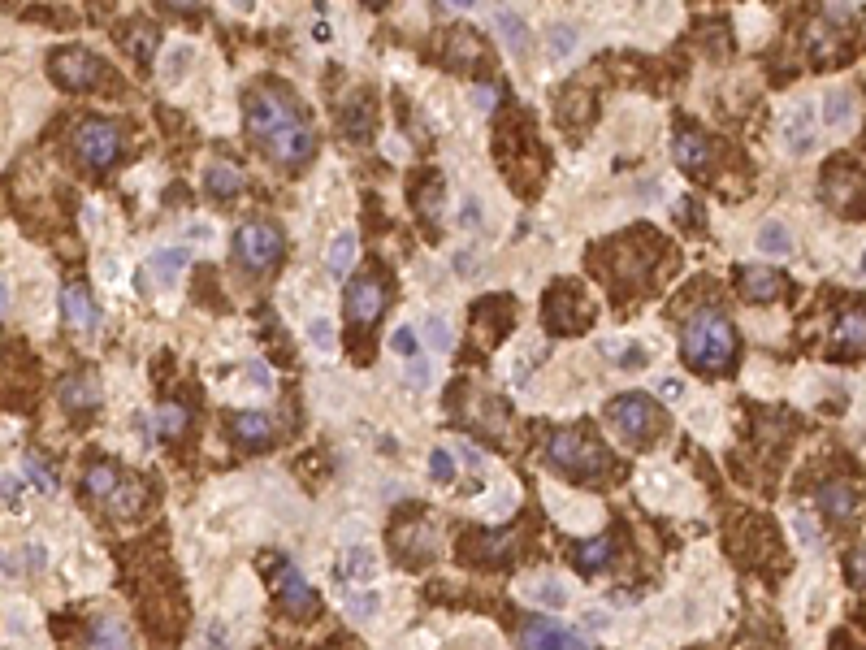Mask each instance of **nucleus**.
Segmentation results:
<instances>
[{"instance_id": "obj_4", "label": "nucleus", "mask_w": 866, "mask_h": 650, "mask_svg": "<svg viewBox=\"0 0 866 650\" xmlns=\"http://www.w3.org/2000/svg\"><path fill=\"white\" fill-rule=\"evenodd\" d=\"M282 252H286V239L273 221H243L239 234H234V256L252 273H269L282 260Z\"/></svg>"}, {"instance_id": "obj_53", "label": "nucleus", "mask_w": 866, "mask_h": 650, "mask_svg": "<svg viewBox=\"0 0 866 650\" xmlns=\"http://www.w3.org/2000/svg\"><path fill=\"white\" fill-rule=\"evenodd\" d=\"M22 559H26V564H22V568H31V572H39V568H44V546H35V542H31V546H26V551H22Z\"/></svg>"}, {"instance_id": "obj_41", "label": "nucleus", "mask_w": 866, "mask_h": 650, "mask_svg": "<svg viewBox=\"0 0 866 650\" xmlns=\"http://www.w3.org/2000/svg\"><path fill=\"white\" fill-rule=\"evenodd\" d=\"M429 477L438 481V486H451V481H455V460H451V451H446V447H433V455H429Z\"/></svg>"}, {"instance_id": "obj_5", "label": "nucleus", "mask_w": 866, "mask_h": 650, "mask_svg": "<svg viewBox=\"0 0 866 650\" xmlns=\"http://www.w3.org/2000/svg\"><path fill=\"white\" fill-rule=\"evenodd\" d=\"M607 421L620 429L628 442H637V447L641 442H654V434L663 429V416L654 408V399H646V395H615L607 403Z\"/></svg>"}, {"instance_id": "obj_60", "label": "nucleus", "mask_w": 866, "mask_h": 650, "mask_svg": "<svg viewBox=\"0 0 866 650\" xmlns=\"http://www.w3.org/2000/svg\"><path fill=\"white\" fill-rule=\"evenodd\" d=\"M862 269H866V256H862Z\"/></svg>"}, {"instance_id": "obj_10", "label": "nucleus", "mask_w": 866, "mask_h": 650, "mask_svg": "<svg viewBox=\"0 0 866 650\" xmlns=\"http://www.w3.org/2000/svg\"><path fill=\"white\" fill-rule=\"evenodd\" d=\"M589 317H594V312H589V304L572 291V286H555V291L546 295V325L555 334H581L589 325Z\"/></svg>"}, {"instance_id": "obj_22", "label": "nucleus", "mask_w": 866, "mask_h": 650, "mask_svg": "<svg viewBox=\"0 0 866 650\" xmlns=\"http://www.w3.org/2000/svg\"><path fill=\"white\" fill-rule=\"evenodd\" d=\"M230 438L239 442V447H265L273 438V425H269L265 412H239L230 421Z\"/></svg>"}, {"instance_id": "obj_27", "label": "nucleus", "mask_w": 866, "mask_h": 650, "mask_svg": "<svg viewBox=\"0 0 866 650\" xmlns=\"http://www.w3.org/2000/svg\"><path fill=\"white\" fill-rule=\"evenodd\" d=\"M87 650H130V629L122 620H96L87 637Z\"/></svg>"}, {"instance_id": "obj_42", "label": "nucleus", "mask_w": 866, "mask_h": 650, "mask_svg": "<svg viewBox=\"0 0 866 650\" xmlns=\"http://www.w3.org/2000/svg\"><path fill=\"white\" fill-rule=\"evenodd\" d=\"M602 351H607L611 360H620L624 369H637V364H646V347H641V343H628V347H620V343H602Z\"/></svg>"}, {"instance_id": "obj_55", "label": "nucleus", "mask_w": 866, "mask_h": 650, "mask_svg": "<svg viewBox=\"0 0 866 650\" xmlns=\"http://www.w3.org/2000/svg\"><path fill=\"white\" fill-rule=\"evenodd\" d=\"M464 226H481V204L477 200H464Z\"/></svg>"}, {"instance_id": "obj_8", "label": "nucleus", "mask_w": 866, "mask_h": 650, "mask_svg": "<svg viewBox=\"0 0 866 650\" xmlns=\"http://www.w3.org/2000/svg\"><path fill=\"white\" fill-rule=\"evenodd\" d=\"M823 200H828L832 208H841V213L849 217H862V208H866V174L858 165H849V161H836V165H828V174H823Z\"/></svg>"}, {"instance_id": "obj_24", "label": "nucleus", "mask_w": 866, "mask_h": 650, "mask_svg": "<svg viewBox=\"0 0 866 650\" xmlns=\"http://www.w3.org/2000/svg\"><path fill=\"white\" fill-rule=\"evenodd\" d=\"M784 135H789V152L793 156H802V152H810V143H815V109L810 104H802L789 122H784Z\"/></svg>"}, {"instance_id": "obj_38", "label": "nucleus", "mask_w": 866, "mask_h": 650, "mask_svg": "<svg viewBox=\"0 0 866 650\" xmlns=\"http://www.w3.org/2000/svg\"><path fill=\"white\" fill-rule=\"evenodd\" d=\"M351 260H356V234H338L334 247H330V273H347Z\"/></svg>"}, {"instance_id": "obj_18", "label": "nucleus", "mask_w": 866, "mask_h": 650, "mask_svg": "<svg viewBox=\"0 0 866 650\" xmlns=\"http://www.w3.org/2000/svg\"><path fill=\"white\" fill-rule=\"evenodd\" d=\"M61 308H65V321L74 325V330H83V334H91L100 325V308H96V299H91V291L83 282H70L61 291Z\"/></svg>"}, {"instance_id": "obj_13", "label": "nucleus", "mask_w": 866, "mask_h": 650, "mask_svg": "<svg viewBox=\"0 0 866 650\" xmlns=\"http://www.w3.org/2000/svg\"><path fill=\"white\" fill-rule=\"evenodd\" d=\"M832 347L841 356H866V304H849L832 325Z\"/></svg>"}, {"instance_id": "obj_58", "label": "nucleus", "mask_w": 866, "mask_h": 650, "mask_svg": "<svg viewBox=\"0 0 866 650\" xmlns=\"http://www.w3.org/2000/svg\"><path fill=\"white\" fill-rule=\"evenodd\" d=\"M9 312V286H5V278H0V317Z\"/></svg>"}, {"instance_id": "obj_29", "label": "nucleus", "mask_w": 866, "mask_h": 650, "mask_svg": "<svg viewBox=\"0 0 866 650\" xmlns=\"http://www.w3.org/2000/svg\"><path fill=\"white\" fill-rule=\"evenodd\" d=\"M369 130H373V109H369V100L347 104V113H343V135H347L351 143H364V139H369Z\"/></svg>"}, {"instance_id": "obj_39", "label": "nucleus", "mask_w": 866, "mask_h": 650, "mask_svg": "<svg viewBox=\"0 0 866 650\" xmlns=\"http://www.w3.org/2000/svg\"><path fill=\"white\" fill-rule=\"evenodd\" d=\"M481 57V44L472 31H451V65H464V61H477Z\"/></svg>"}, {"instance_id": "obj_28", "label": "nucleus", "mask_w": 866, "mask_h": 650, "mask_svg": "<svg viewBox=\"0 0 866 650\" xmlns=\"http://www.w3.org/2000/svg\"><path fill=\"white\" fill-rule=\"evenodd\" d=\"M243 191V174L234 165H208V195L217 200H234Z\"/></svg>"}, {"instance_id": "obj_57", "label": "nucleus", "mask_w": 866, "mask_h": 650, "mask_svg": "<svg viewBox=\"0 0 866 650\" xmlns=\"http://www.w3.org/2000/svg\"><path fill=\"white\" fill-rule=\"evenodd\" d=\"M477 104H481V109H490V104H494V91H490V87H477Z\"/></svg>"}, {"instance_id": "obj_50", "label": "nucleus", "mask_w": 866, "mask_h": 650, "mask_svg": "<svg viewBox=\"0 0 866 650\" xmlns=\"http://www.w3.org/2000/svg\"><path fill=\"white\" fill-rule=\"evenodd\" d=\"M0 499H5V503H18V499H22V481H18V477H0Z\"/></svg>"}, {"instance_id": "obj_12", "label": "nucleus", "mask_w": 866, "mask_h": 650, "mask_svg": "<svg viewBox=\"0 0 866 650\" xmlns=\"http://www.w3.org/2000/svg\"><path fill=\"white\" fill-rule=\"evenodd\" d=\"M520 650H589V642L559 620H529L520 629Z\"/></svg>"}, {"instance_id": "obj_59", "label": "nucleus", "mask_w": 866, "mask_h": 650, "mask_svg": "<svg viewBox=\"0 0 866 650\" xmlns=\"http://www.w3.org/2000/svg\"><path fill=\"white\" fill-rule=\"evenodd\" d=\"M464 460H468V468H481V455L472 451V447H464Z\"/></svg>"}, {"instance_id": "obj_48", "label": "nucleus", "mask_w": 866, "mask_h": 650, "mask_svg": "<svg viewBox=\"0 0 866 650\" xmlns=\"http://www.w3.org/2000/svg\"><path fill=\"white\" fill-rule=\"evenodd\" d=\"M390 347H395L403 360H416V330H408V325H399V330L390 334Z\"/></svg>"}, {"instance_id": "obj_3", "label": "nucleus", "mask_w": 866, "mask_h": 650, "mask_svg": "<svg viewBox=\"0 0 866 650\" xmlns=\"http://www.w3.org/2000/svg\"><path fill=\"white\" fill-rule=\"evenodd\" d=\"M546 455H550V464H555L559 473H568L572 481H594V477L607 473V451H602L589 434H581V429H555L546 442Z\"/></svg>"}, {"instance_id": "obj_32", "label": "nucleus", "mask_w": 866, "mask_h": 650, "mask_svg": "<svg viewBox=\"0 0 866 650\" xmlns=\"http://www.w3.org/2000/svg\"><path fill=\"white\" fill-rule=\"evenodd\" d=\"M758 247H763L767 256H789L793 252L789 226H780V221H763V230H758Z\"/></svg>"}, {"instance_id": "obj_21", "label": "nucleus", "mask_w": 866, "mask_h": 650, "mask_svg": "<svg viewBox=\"0 0 866 650\" xmlns=\"http://www.w3.org/2000/svg\"><path fill=\"white\" fill-rule=\"evenodd\" d=\"M182 269H187V252H182V247H165V252H156L148 265H143L139 278L148 286H169V282H178Z\"/></svg>"}, {"instance_id": "obj_30", "label": "nucleus", "mask_w": 866, "mask_h": 650, "mask_svg": "<svg viewBox=\"0 0 866 650\" xmlns=\"http://www.w3.org/2000/svg\"><path fill=\"white\" fill-rule=\"evenodd\" d=\"M823 122H828L832 130H841V126H849L854 122V96L849 91H828V100H823Z\"/></svg>"}, {"instance_id": "obj_26", "label": "nucleus", "mask_w": 866, "mask_h": 650, "mask_svg": "<svg viewBox=\"0 0 866 650\" xmlns=\"http://www.w3.org/2000/svg\"><path fill=\"white\" fill-rule=\"evenodd\" d=\"M611 559H615V538H594L576 546V568L581 572H602L611 568Z\"/></svg>"}, {"instance_id": "obj_9", "label": "nucleus", "mask_w": 866, "mask_h": 650, "mask_svg": "<svg viewBox=\"0 0 866 650\" xmlns=\"http://www.w3.org/2000/svg\"><path fill=\"white\" fill-rule=\"evenodd\" d=\"M78 156L91 165V169H109L117 156H122V130L113 122H104V117H87L83 126H78Z\"/></svg>"}, {"instance_id": "obj_14", "label": "nucleus", "mask_w": 866, "mask_h": 650, "mask_svg": "<svg viewBox=\"0 0 866 650\" xmlns=\"http://www.w3.org/2000/svg\"><path fill=\"white\" fill-rule=\"evenodd\" d=\"M57 399H61V408L74 412V416L100 408V377H96V373H70V377H65V382L57 386Z\"/></svg>"}, {"instance_id": "obj_37", "label": "nucleus", "mask_w": 866, "mask_h": 650, "mask_svg": "<svg viewBox=\"0 0 866 650\" xmlns=\"http://www.w3.org/2000/svg\"><path fill=\"white\" fill-rule=\"evenodd\" d=\"M425 178V187L416 191V208H421V217H433L438 221V208H442V182H438V174H421Z\"/></svg>"}, {"instance_id": "obj_56", "label": "nucleus", "mask_w": 866, "mask_h": 650, "mask_svg": "<svg viewBox=\"0 0 866 650\" xmlns=\"http://www.w3.org/2000/svg\"><path fill=\"white\" fill-rule=\"evenodd\" d=\"M412 382H416V386H421V382H429V369H425V364H421V360H416V364H412Z\"/></svg>"}, {"instance_id": "obj_25", "label": "nucleus", "mask_w": 866, "mask_h": 650, "mask_svg": "<svg viewBox=\"0 0 866 650\" xmlns=\"http://www.w3.org/2000/svg\"><path fill=\"white\" fill-rule=\"evenodd\" d=\"M117 481H122V473H117V468L109 464V460H96L83 473V494H91V499H109V494L117 490Z\"/></svg>"}, {"instance_id": "obj_52", "label": "nucleus", "mask_w": 866, "mask_h": 650, "mask_svg": "<svg viewBox=\"0 0 866 650\" xmlns=\"http://www.w3.org/2000/svg\"><path fill=\"white\" fill-rule=\"evenodd\" d=\"M849 581H854V585H862V590H866V551L849 559Z\"/></svg>"}, {"instance_id": "obj_46", "label": "nucleus", "mask_w": 866, "mask_h": 650, "mask_svg": "<svg viewBox=\"0 0 866 650\" xmlns=\"http://www.w3.org/2000/svg\"><path fill=\"white\" fill-rule=\"evenodd\" d=\"M26 477H31V481H35V486L44 490V494H52V490H57V473L39 464V455H26Z\"/></svg>"}, {"instance_id": "obj_11", "label": "nucleus", "mask_w": 866, "mask_h": 650, "mask_svg": "<svg viewBox=\"0 0 866 650\" xmlns=\"http://www.w3.org/2000/svg\"><path fill=\"white\" fill-rule=\"evenodd\" d=\"M382 308H386L382 278H377V273H360V278L347 286V317L356 321V325H377Z\"/></svg>"}, {"instance_id": "obj_15", "label": "nucleus", "mask_w": 866, "mask_h": 650, "mask_svg": "<svg viewBox=\"0 0 866 650\" xmlns=\"http://www.w3.org/2000/svg\"><path fill=\"white\" fill-rule=\"evenodd\" d=\"M472 330L481 334V347H494L511 330V299H481L472 312Z\"/></svg>"}, {"instance_id": "obj_35", "label": "nucleus", "mask_w": 866, "mask_h": 650, "mask_svg": "<svg viewBox=\"0 0 866 650\" xmlns=\"http://www.w3.org/2000/svg\"><path fill=\"white\" fill-rule=\"evenodd\" d=\"M529 598H533V603H542V607H550V611H559L563 603H568V590H563V581L542 577V581L529 585Z\"/></svg>"}, {"instance_id": "obj_23", "label": "nucleus", "mask_w": 866, "mask_h": 650, "mask_svg": "<svg viewBox=\"0 0 866 650\" xmlns=\"http://www.w3.org/2000/svg\"><path fill=\"white\" fill-rule=\"evenodd\" d=\"M810 57H815V65H832L845 57V35L836 31V26L828 22H815V31H810Z\"/></svg>"}, {"instance_id": "obj_34", "label": "nucleus", "mask_w": 866, "mask_h": 650, "mask_svg": "<svg viewBox=\"0 0 866 650\" xmlns=\"http://www.w3.org/2000/svg\"><path fill=\"white\" fill-rule=\"evenodd\" d=\"M187 421H191L187 408H178V403H165V408H156V421H152V425H156V434H161V438H178L182 429H187Z\"/></svg>"}, {"instance_id": "obj_49", "label": "nucleus", "mask_w": 866, "mask_h": 650, "mask_svg": "<svg viewBox=\"0 0 866 650\" xmlns=\"http://www.w3.org/2000/svg\"><path fill=\"white\" fill-rule=\"evenodd\" d=\"M308 334H312V343H317L321 351H330L334 334H330V325H325V321H312V325H308Z\"/></svg>"}, {"instance_id": "obj_47", "label": "nucleus", "mask_w": 866, "mask_h": 650, "mask_svg": "<svg viewBox=\"0 0 866 650\" xmlns=\"http://www.w3.org/2000/svg\"><path fill=\"white\" fill-rule=\"evenodd\" d=\"M572 48H576V31L572 26H555L550 31V57H568Z\"/></svg>"}, {"instance_id": "obj_40", "label": "nucleus", "mask_w": 866, "mask_h": 650, "mask_svg": "<svg viewBox=\"0 0 866 650\" xmlns=\"http://www.w3.org/2000/svg\"><path fill=\"white\" fill-rule=\"evenodd\" d=\"M377 607H382V598H377L373 590L347 594V616H351V620H369V616H377Z\"/></svg>"}, {"instance_id": "obj_2", "label": "nucleus", "mask_w": 866, "mask_h": 650, "mask_svg": "<svg viewBox=\"0 0 866 650\" xmlns=\"http://www.w3.org/2000/svg\"><path fill=\"white\" fill-rule=\"evenodd\" d=\"M685 360L698 373H728L737 360V330L719 308L693 312L685 325Z\"/></svg>"}, {"instance_id": "obj_36", "label": "nucleus", "mask_w": 866, "mask_h": 650, "mask_svg": "<svg viewBox=\"0 0 866 650\" xmlns=\"http://www.w3.org/2000/svg\"><path fill=\"white\" fill-rule=\"evenodd\" d=\"M126 35H130L126 44H130V52H135L139 61H148L152 52H156V44H161V35H156V26H148V22H135Z\"/></svg>"}, {"instance_id": "obj_44", "label": "nucleus", "mask_w": 866, "mask_h": 650, "mask_svg": "<svg viewBox=\"0 0 866 650\" xmlns=\"http://www.w3.org/2000/svg\"><path fill=\"white\" fill-rule=\"evenodd\" d=\"M862 18V9L858 5H828L823 9V18L819 22H828V26H836V31H845V26H854Z\"/></svg>"}, {"instance_id": "obj_51", "label": "nucleus", "mask_w": 866, "mask_h": 650, "mask_svg": "<svg viewBox=\"0 0 866 650\" xmlns=\"http://www.w3.org/2000/svg\"><path fill=\"white\" fill-rule=\"evenodd\" d=\"M659 395L663 399H680L685 395V382H680V377H659Z\"/></svg>"}, {"instance_id": "obj_43", "label": "nucleus", "mask_w": 866, "mask_h": 650, "mask_svg": "<svg viewBox=\"0 0 866 650\" xmlns=\"http://www.w3.org/2000/svg\"><path fill=\"white\" fill-rule=\"evenodd\" d=\"M425 338L433 343V351H451V343H455V334H451V325H446V317H429V321H425Z\"/></svg>"}, {"instance_id": "obj_6", "label": "nucleus", "mask_w": 866, "mask_h": 650, "mask_svg": "<svg viewBox=\"0 0 866 650\" xmlns=\"http://www.w3.org/2000/svg\"><path fill=\"white\" fill-rule=\"evenodd\" d=\"M269 568H273V594H278L282 611L295 620H308L312 611H317V594H312L308 577L295 564H286L282 555H269Z\"/></svg>"}, {"instance_id": "obj_17", "label": "nucleus", "mask_w": 866, "mask_h": 650, "mask_svg": "<svg viewBox=\"0 0 866 650\" xmlns=\"http://www.w3.org/2000/svg\"><path fill=\"white\" fill-rule=\"evenodd\" d=\"M737 286H741V295L750 299V304H771V299H780L784 278L776 269H767V265H745L737 273Z\"/></svg>"}, {"instance_id": "obj_19", "label": "nucleus", "mask_w": 866, "mask_h": 650, "mask_svg": "<svg viewBox=\"0 0 866 650\" xmlns=\"http://www.w3.org/2000/svg\"><path fill=\"white\" fill-rule=\"evenodd\" d=\"M815 503H819V512L828 516V520H836V525H845V520L858 512V490L849 486V481H828V486H819Z\"/></svg>"}, {"instance_id": "obj_31", "label": "nucleus", "mask_w": 866, "mask_h": 650, "mask_svg": "<svg viewBox=\"0 0 866 650\" xmlns=\"http://www.w3.org/2000/svg\"><path fill=\"white\" fill-rule=\"evenodd\" d=\"M343 581H356V585H364L377 572V559H373V551H364V546H351L347 551V559H343Z\"/></svg>"}, {"instance_id": "obj_45", "label": "nucleus", "mask_w": 866, "mask_h": 650, "mask_svg": "<svg viewBox=\"0 0 866 650\" xmlns=\"http://www.w3.org/2000/svg\"><path fill=\"white\" fill-rule=\"evenodd\" d=\"M511 546V538H503V533H485V538L472 542V555L477 559H498Z\"/></svg>"}, {"instance_id": "obj_7", "label": "nucleus", "mask_w": 866, "mask_h": 650, "mask_svg": "<svg viewBox=\"0 0 866 650\" xmlns=\"http://www.w3.org/2000/svg\"><path fill=\"white\" fill-rule=\"evenodd\" d=\"M48 65H52V78L70 91H91V87L104 83V74H109V65L87 48H61V52H52Z\"/></svg>"}, {"instance_id": "obj_1", "label": "nucleus", "mask_w": 866, "mask_h": 650, "mask_svg": "<svg viewBox=\"0 0 866 650\" xmlns=\"http://www.w3.org/2000/svg\"><path fill=\"white\" fill-rule=\"evenodd\" d=\"M247 130L265 143V152L278 165H304L317 139H312L308 117L299 113V104L286 96L282 87H256L247 91Z\"/></svg>"}, {"instance_id": "obj_16", "label": "nucleus", "mask_w": 866, "mask_h": 650, "mask_svg": "<svg viewBox=\"0 0 866 650\" xmlns=\"http://www.w3.org/2000/svg\"><path fill=\"white\" fill-rule=\"evenodd\" d=\"M672 156L680 169H689V174H702L706 165H711V139L702 135V130L693 126H680L676 139H672Z\"/></svg>"}, {"instance_id": "obj_54", "label": "nucleus", "mask_w": 866, "mask_h": 650, "mask_svg": "<svg viewBox=\"0 0 866 650\" xmlns=\"http://www.w3.org/2000/svg\"><path fill=\"white\" fill-rule=\"evenodd\" d=\"M797 533L810 542V546H823V538H819V529H810V520L806 516H797Z\"/></svg>"}, {"instance_id": "obj_33", "label": "nucleus", "mask_w": 866, "mask_h": 650, "mask_svg": "<svg viewBox=\"0 0 866 650\" xmlns=\"http://www.w3.org/2000/svg\"><path fill=\"white\" fill-rule=\"evenodd\" d=\"M498 31H503L507 48L516 52V57H524V52H529V26H524L520 13H498Z\"/></svg>"}, {"instance_id": "obj_20", "label": "nucleus", "mask_w": 866, "mask_h": 650, "mask_svg": "<svg viewBox=\"0 0 866 650\" xmlns=\"http://www.w3.org/2000/svg\"><path fill=\"white\" fill-rule=\"evenodd\" d=\"M143 503H148V486H143V481H135V477H122V481H117V490L109 494V499H104V507H109L113 520L139 516Z\"/></svg>"}]
</instances>
